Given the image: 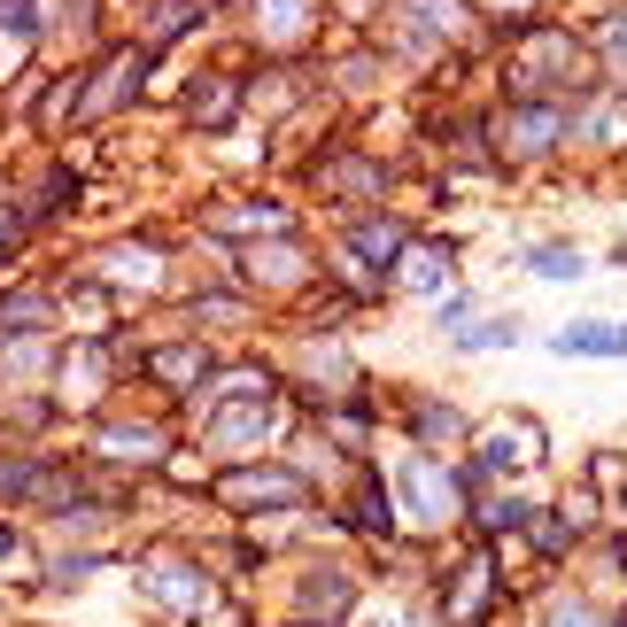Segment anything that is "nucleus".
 Instances as JSON below:
<instances>
[{
	"label": "nucleus",
	"instance_id": "1",
	"mask_svg": "<svg viewBox=\"0 0 627 627\" xmlns=\"http://www.w3.org/2000/svg\"><path fill=\"white\" fill-rule=\"evenodd\" d=\"M558 348H627V333H612V326H573Z\"/></svg>",
	"mask_w": 627,
	"mask_h": 627
},
{
	"label": "nucleus",
	"instance_id": "2",
	"mask_svg": "<svg viewBox=\"0 0 627 627\" xmlns=\"http://www.w3.org/2000/svg\"><path fill=\"white\" fill-rule=\"evenodd\" d=\"M534 272H551V280H573V272H581V256H566V248H534Z\"/></svg>",
	"mask_w": 627,
	"mask_h": 627
},
{
	"label": "nucleus",
	"instance_id": "3",
	"mask_svg": "<svg viewBox=\"0 0 627 627\" xmlns=\"http://www.w3.org/2000/svg\"><path fill=\"white\" fill-rule=\"evenodd\" d=\"M619 627H627V619H619Z\"/></svg>",
	"mask_w": 627,
	"mask_h": 627
}]
</instances>
